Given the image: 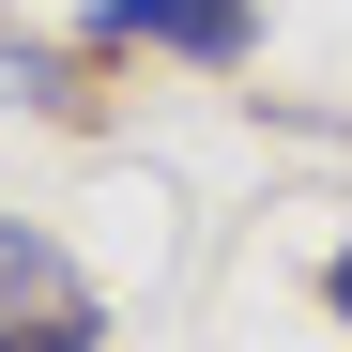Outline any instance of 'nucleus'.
Returning a JSON list of instances; mask_svg holds the SVG:
<instances>
[{
	"label": "nucleus",
	"mask_w": 352,
	"mask_h": 352,
	"mask_svg": "<svg viewBox=\"0 0 352 352\" xmlns=\"http://www.w3.org/2000/svg\"><path fill=\"white\" fill-rule=\"evenodd\" d=\"M0 352H107V291L31 214H0Z\"/></svg>",
	"instance_id": "1"
},
{
	"label": "nucleus",
	"mask_w": 352,
	"mask_h": 352,
	"mask_svg": "<svg viewBox=\"0 0 352 352\" xmlns=\"http://www.w3.org/2000/svg\"><path fill=\"white\" fill-rule=\"evenodd\" d=\"M77 31L92 46H168V62H245V46H261V0H92Z\"/></svg>",
	"instance_id": "2"
},
{
	"label": "nucleus",
	"mask_w": 352,
	"mask_h": 352,
	"mask_svg": "<svg viewBox=\"0 0 352 352\" xmlns=\"http://www.w3.org/2000/svg\"><path fill=\"white\" fill-rule=\"evenodd\" d=\"M0 107H77V62L62 46H0Z\"/></svg>",
	"instance_id": "3"
},
{
	"label": "nucleus",
	"mask_w": 352,
	"mask_h": 352,
	"mask_svg": "<svg viewBox=\"0 0 352 352\" xmlns=\"http://www.w3.org/2000/svg\"><path fill=\"white\" fill-rule=\"evenodd\" d=\"M322 291H337V322H352V245H337V261H322Z\"/></svg>",
	"instance_id": "4"
}]
</instances>
